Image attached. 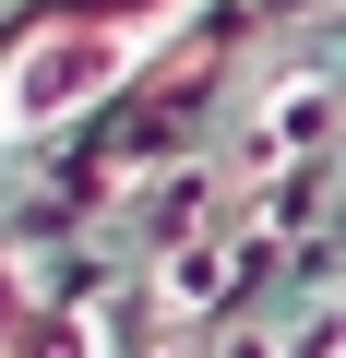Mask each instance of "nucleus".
I'll list each match as a JSON object with an SVG mask.
<instances>
[{
	"label": "nucleus",
	"mask_w": 346,
	"mask_h": 358,
	"mask_svg": "<svg viewBox=\"0 0 346 358\" xmlns=\"http://www.w3.org/2000/svg\"><path fill=\"white\" fill-rule=\"evenodd\" d=\"M192 0H143V13H60V24H24L13 60H0V143H48L72 120H96L143 48H167Z\"/></svg>",
	"instance_id": "obj_1"
},
{
	"label": "nucleus",
	"mask_w": 346,
	"mask_h": 358,
	"mask_svg": "<svg viewBox=\"0 0 346 358\" xmlns=\"http://www.w3.org/2000/svg\"><path fill=\"white\" fill-rule=\"evenodd\" d=\"M0 358H108L96 299H60L36 251H0Z\"/></svg>",
	"instance_id": "obj_2"
}]
</instances>
